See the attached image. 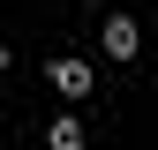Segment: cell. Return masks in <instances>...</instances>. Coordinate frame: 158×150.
I'll return each mask as SVG.
<instances>
[{
    "instance_id": "1",
    "label": "cell",
    "mask_w": 158,
    "mask_h": 150,
    "mask_svg": "<svg viewBox=\"0 0 158 150\" xmlns=\"http://www.w3.org/2000/svg\"><path fill=\"white\" fill-rule=\"evenodd\" d=\"M98 45H106L113 60H135V53H143V30H135V15H106V30H98Z\"/></svg>"
},
{
    "instance_id": "2",
    "label": "cell",
    "mask_w": 158,
    "mask_h": 150,
    "mask_svg": "<svg viewBox=\"0 0 158 150\" xmlns=\"http://www.w3.org/2000/svg\"><path fill=\"white\" fill-rule=\"evenodd\" d=\"M45 83L60 90V98H90L98 75H90V60H45Z\"/></svg>"
},
{
    "instance_id": "3",
    "label": "cell",
    "mask_w": 158,
    "mask_h": 150,
    "mask_svg": "<svg viewBox=\"0 0 158 150\" xmlns=\"http://www.w3.org/2000/svg\"><path fill=\"white\" fill-rule=\"evenodd\" d=\"M45 150H83V120H75V112H60V120L45 128Z\"/></svg>"
}]
</instances>
